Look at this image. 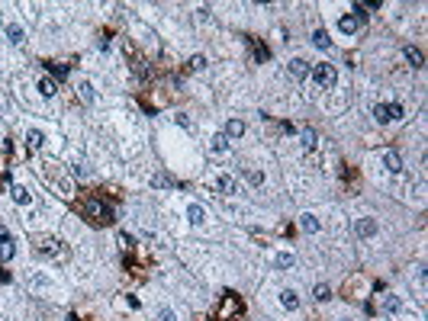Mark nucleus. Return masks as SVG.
Masks as SVG:
<instances>
[{
    "instance_id": "31",
    "label": "nucleus",
    "mask_w": 428,
    "mask_h": 321,
    "mask_svg": "<svg viewBox=\"0 0 428 321\" xmlns=\"http://www.w3.org/2000/svg\"><path fill=\"white\" fill-rule=\"evenodd\" d=\"M190 68H193V71H200V68H206V61H203L200 55H196V58H190Z\"/></svg>"
},
{
    "instance_id": "1",
    "label": "nucleus",
    "mask_w": 428,
    "mask_h": 321,
    "mask_svg": "<svg viewBox=\"0 0 428 321\" xmlns=\"http://www.w3.org/2000/svg\"><path fill=\"white\" fill-rule=\"evenodd\" d=\"M81 212H84L94 225H113V222H116V212H113V206H109V202H103L100 196L84 199V202H81Z\"/></svg>"
},
{
    "instance_id": "29",
    "label": "nucleus",
    "mask_w": 428,
    "mask_h": 321,
    "mask_svg": "<svg viewBox=\"0 0 428 321\" xmlns=\"http://www.w3.org/2000/svg\"><path fill=\"white\" fill-rule=\"evenodd\" d=\"M119 244H123V247H132V244H135V238H132V235H126V231H123V235H119Z\"/></svg>"
},
{
    "instance_id": "23",
    "label": "nucleus",
    "mask_w": 428,
    "mask_h": 321,
    "mask_svg": "<svg viewBox=\"0 0 428 321\" xmlns=\"http://www.w3.org/2000/svg\"><path fill=\"white\" fill-rule=\"evenodd\" d=\"M274 267H277V270H287V267H293V254H277V260H274Z\"/></svg>"
},
{
    "instance_id": "7",
    "label": "nucleus",
    "mask_w": 428,
    "mask_h": 321,
    "mask_svg": "<svg viewBox=\"0 0 428 321\" xmlns=\"http://www.w3.org/2000/svg\"><path fill=\"white\" fill-rule=\"evenodd\" d=\"M354 235H358V238L377 235V222H374V219H358V222H354Z\"/></svg>"
},
{
    "instance_id": "12",
    "label": "nucleus",
    "mask_w": 428,
    "mask_h": 321,
    "mask_svg": "<svg viewBox=\"0 0 428 321\" xmlns=\"http://www.w3.org/2000/svg\"><path fill=\"white\" fill-rule=\"evenodd\" d=\"M241 132H245V122H241V119H229L226 122V138H241Z\"/></svg>"
},
{
    "instance_id": "18",
    "label": "nucleus",
    "mask_w": 428,
    "mask_h": 321,
    "mask_svg": "<svg viewBox=\"0 0 428 321\" xmlns=\"http://www.w3.org/2000/svg\"><path fill=\"white\" fill-rule=\"evenodd\" d=\"M39 93H42V97H55V93H58V84L48 80V77H42V80H39Z\"/></svg>"
},
{
    "instance_id": "11",
    "label": "nucleus",
    "mask_w": 428,
    "mask_h": 321,
    "mask_svg": "<svg viewBox=\"0 0 428 321\" xmlns=\"http://www.w3.org/2000/svg\"><path fill=\"white\" fill-rule=\"evenodd\" d=\"M383 167L393 170V174H399V170H403V160H399V154H396V151H386V154H383Z\"/></svg>"
},
{
    "instance_id": "30",
    "label": "nucleus",
    "mask_w": 428,
    "mask_h": 321,
    "mask_svg": "<svg viewBox=\"0 0 428 321\" xmlns=\"http://www.w3.org/2000/svg\"><path fill=\"white\" fill-rule=\"evenodd\" d=\"M158 321H177V315H174V312H171V308H164V312H161V315H158Z\"/></svg>"
},
{
    "instance_id": "24",
    "label": "nucleus",
    "mask_w": 428,
    "mask_h": 321,
    "mask_svg": "<svg viewBox=\"0 0 428 321\" xmlns=\"http://www.w3.org/2000/svg\"><path fill=\"white\" fill-rule=\"evenodd\" d=\"M383 308H386V312H399V308H403V302H399L396 296H383Z\"/></svg>"
},
{
    "instance_id": "25",
    "label": "nucleus",
    "mask_w": 428,
    "mask_h": 321,
    "mask_svg": "<svg viewBox=\"0 0 428 321\" xmlns=\"http://www.w3.org/2000/svg\"><path fill=\"white\" fill-rule=\"evenodd\" d=\"M245 177H248V183H255V186H261V183H264V174H261V170L245 167Z\"/></svg>"
},
{
    "instance_id": "20",
    "label": "nucleus",
    "mask_w": 428,
    "mask_h": 321,
    "mask_svg": "<svg viewBox=\"0 0 428 321\" xmlns=\"http://www.w3.org/2000/svg\"><path fill=\"white\" fill-rule=\"evenodd\" d=\"M300 228H303V231H319V219H316V215H309V212H306L303 219H300Z\"/></svg>"
},
{
    "instance_id": "3",
    "label": "nucleus",
    "mask_w": 428,
    "mask_h": 321,
    "mask_svg": "<svg viewBox=\"0 0 428 321\" xmlns=\"http://www.w3.org/2000/svg\"><path fill=\"white\" fill-rule=\"evenodd\" d=\"M403 116H406V109L403 106H399V103H377V106H374V119H377V122H396V119H403Z\"/></svg>"
},
{
    "instance_id": "8",
    "label": "nucleus",
    "mask_w": 428,
    "mask_h": 321,
    "mask_svg": "<svg viewBox=\"0 0 428 321\" xmlns=\"http://www.w3.org/2000/svg\"><path fill=\"white\" fill-rule=\"evenodd\" d=\"M290 74H293L296 80H306V77H309V64H306L303 58H293V61H290Z\"/></svg>"
},
{
    "instance_id": "14",
    "label": "nucleus",
    "mask_w": 428,
    "mask_h": 321,
    "mask_svg": "<svg viewBox=\"0 0 428 321\" xmlns=\"http://www.w3.org/2000/svg\"><path fill=\"white\" fill-rule=\"evenodd\" d=\"M13 202H16V206H29V202H32L29 190H26V186H13Z\"/></svg>"
},
{
    "instance_id": "10",
    "label": "nucleus",
    "mask_w": 428,
    "mask_h": 321,
    "mask_svg": "<svg viewBox=\"0 0 428 321\" xmlns=\"http://www.w3.org/2000/svg\"><path fill=\"white\" fill-rule=\"evenodd\" d=\"M187 219H190V225H203L206 222V209H203L200 202H193V206L187 209Z\"/></svg>"
},
{
    "instance_id": "16",
    "label": "nucleus",
    "mask_w": 428,
    "mask_h": 321,
    "mask_svg": "<svg viewBox=\"0 0 428 321\" xmlns=\"http://www.w3.org/2000/svg\"><path fill=\"white\" fill-rule=\"evenodd\" d=\"M7 39H10V42H13V45H20V42H23V39H26V32H23V26H7Z\"/></svg>"
},
{
    "instance_id": "26",
    "label": "nucleus",
    "mask_w": 428,
    "mask_h": 321,
    "mask_svg": "<svg viewBox=\"0 0 428 321\" xmlns=\"http://www.w3.org/2000/svg\"><path fill=\"white\" fill-rule=\"evenodd\" d=\"M316 299H319V302H328V299H332V289H328L325 283H319L316 286Z\"/></svg>"
},
{
    "instance_id": "13",
    "label": "nucleus",
    "mask_w": 428,
    "mask_h": 321,
    "mask_svg": "<svg viewBox=\"0 0 428 321\" xmlns=\"http://www.w3.org/2000/svg\"><path fill=\"white\" fill-rule=\"evenodd\" d=\"M312 45H316V48H332V39H328V32H325V29H316V32H312Z\"/></svg>"
},
{
    "instance_id": "19",
    "label": "nucleus",
    "mask_w": 428,
    "mask_h": 321,
    "mask_svg": "<svg viewBox=\"0 0 428 321\" xmlns=\"http://www.w3.org/2000/svg\"><path fill=\"white\" fill-rule=\"evenodd\" d=\"M81 100H84V103H94V100H97L94 84H90V80H81Z\"/></svg>"
},
{
    "instance_id": "15",
    "label": "nucleus",
    "mask_w": 428,
    "mask_h": 321,
    "mask_svg": "<svg viewBox=\"0 0 428 321\" xmlns=\"http://www.w3.org/2000/svg\"><path fill=\"white\" fill-rule=\"evenodd\" d=\"M26 141H29V148H42L45 145V135H42L39 129H29L26 132Z\"/></svg>"
},
{
    "instance_id": "21",
    "label": "nucleus",
    "mask_w": 428,
    "mask_h": 321,
    "mask_svg": "<svg viewBox=\"0 0 428 321\" xmlns=\"http://www.w3.org/2000/svg\"><path fill=\"white\" fill-rule=\"evenodd\" d=\"M406 58L412 61V68H422V64H425V58H422V52H419V48H412V45L406 48Z\"/></svg>"
},
{
    "instance_id": "27",
    "label": "nucleus",
    "mask_w": 428,
    "mask_h": 321,
    "mask_svg": "<svg viewBox=\"0 0 428 321\" xmlns=\"http://www.w3.org/2000/svg\"><path fill=\"white\" fill-rule=\"evenodd\" d=\"M151 183H155V186H174V180H171V174H155Z\"/></svg>"
},
{
    "instance_id": "6",
    "label": "nucleus",
    "mask_w": 428,
    "mask_h": 321,
    "mask_svg": "<svg viewBox=\"0 0 428 321\" xmlns=\"http://www.w3.org/2000/svg\"><path fill=\"white\" fill-rule=\"evenodd\" d=\"M10 257H13V238H10V231L0 225V260L7 263Z\"/></svg>"
},
{
    "instance_id": "9",
    "label": "nucleus",
    "mask_w": 428,
    "mask_h": 321,
    "mask_svg": "<svg viewBox=\"0 0 428 321\" xmlns=\"http://www.w3.org/2000/svg\"><path fill=\"white\" fill-rule=\"evenodd\" d=\"M280 305L287 308V312H300V299H296L293 289H283L280 292Z\"/></svg>"
},
{
    "instance_id": "2",
    "label": "nucleus",
    "mask_w": 428,
    "mask_h": 321,
    "mask_svg": "<svg viewBox=\"0 0 428 321\" xmlns=\"http://www.w3.org/2000/svg\"><path fill=\"white\" fill-rule=\"evenodd\" d=\"M312 80L322 87V90H335V84H338V71H335V64H316L312 68Z\"/></svg>"
},
{
    "instance_id": "22",
    "label": "nucleus",
    "mask_w": 428,
    "mask_h": 321,
    "mask_svg": "<svg viewBox=\"0 0 428 321\" xmlns=\"http://www.w3.org/2000/svg\"><path fill=\"white\" fill-rule=\"evenodd\" d=\"M213 151H216V154H226L229 151V138L226 135H216V138H213Z\"/></svg>"
},
{
    "instance_id": "28",
    "label": "nucleus",
    "mask_w": 428,
    "mask_h": 321,
    "mask_svg": "<svg viewBox=\"0 0 428 321\" xmlns=\"http://www.w3.org/2000/svg\"><path fill=\"white\" fill-rule=\"evenodd\" d=\"M300 138H303V148H312V145H316V132H312V129H306Z\"/></svg>"
},
{
    "instance_id": "5",
    "label": "nucleus",
    "mask_w": 428,
    "mask_h": 321,
    "mask_svg": "<svg viewBox=\"0 0 428 321\" xmlns=\"http://www.w3.org/2000/svg\"><path fill=\"white\" fill-rule=\"evenodd\" d=\"M36 251H39L42 257H58V260L68 257V251L62 247V241H55V238H45V241H39V247H36Z\"/></svg>"
},
{
    "instance_id": "4",
    "label": "nucleus",
    "mask_w": 428,
    "mask_h": 321,
    "mask_svg": "<svg viewBox=\"0 0 428 321\" xmlns=\"http://www.w3.org/2000/svg\"><path fill=\"white\" fill-rule=\"evenodd\" d=\"M364 20H367V16H364V10H361L358 3H354V13H351V16H342V20H338V29L351 36V32H358V26L364 23Z\"/></svg>"
},
{
    "instance_id": "17",
    "label": "nucleus",
    "mask_w": 428,
    "mask_h": 321,
    "mask_svg": "<svg viewBox=\"0 0 428 321\" xmlns=\"http://www.w3.org/2000/svg\"><path fill=\"white\" fill-rule=\"evenodd\" d=\"M216 186H219V193H226V196H229V193H235V180H232L229 174H222V177H219V180H216Z\"/></svg>"
}]
</instances>
